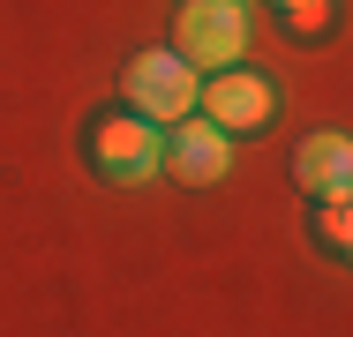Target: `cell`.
<instances>
[{"instance_id":"9","label":"cell","mask_w":353,"mask_h":337,"mask_svg":"<svg viewBox=\"0 0 353 337\" xmlns=\"http://www.w3.org/2000/svg\"><path fill=\"white\" fill-rule=\"evenodd\" d=\"M279 8H293V0H279Z\"/></svg>"},{"instance_id":"7","label":"cell","mask_w":353,"mask_h":337,"mask_svg":"<svg viewBox=\"0 0 353 337\" xmlns=\"http://www.w3.org/2000/svg\"><path fill=\"white\" fill-rule=\"evenodd\" d=\"M316 240H323L331 255H346V263H353V195L316 202Z\"/></svg>"},{"instance_id":"8","label":"cell","mask_w":353,"mask_h":337,"mask_svg":"<svg viewBox=\"0 0 353 337\" xmlns=\"http://www.w3.org/2000/svg\"><path fill=\"white\" fill-rule=\"evenodd\" d=\"M285 23H293V30H323V23H331V8H323V0H293V8H285Z\"/></svg>"},{"instance_id":"4","label":"cell","mask_w":353,"mask_h":337,"mask_svg":"<svg viewBox=\"0 0 353 337\" xmlns=\"http://www.w3.org/2000/svg\"><path fill=\"white\" fill-rule=\"evenodd\" d=\"M196 105H203L225 135H263L279 120V90H271V75H256V67H218Z\"/></svg>"},{"instance_id":"1","label":"cell","mask_w":353,"mask_h":337,"mask_svg":"<svg viewBox=\"0 0 353 337\" xmlns=\"http://www.w3.org/2000/svg\"><path fill=\"white\" fill-rule=\"evenodd\" d=\"M90 165H98V180H113V188L158 180V173H165V135H158V120H143V113L98 120V128H90Z\"/></svg>"},{"instance_id":"2","label":"cell","mask_w":353,"mask_h":337,"mask_svg":"<svg viewBox=\"0 0 353 337\" xmlns=\"http://www.w3.org/2000/svg\"><path fill=\"white\" fill-rule=\"evenodd\" d=\"M248 0H181V61L188 67H241L248 53Z\"/></svg>"},{"instance_id":"3","label":"cell","mask_w":353,"mask_h":337,"mask_svg":"<svg viewBox=\"0 0 353 337\" xmlns=\"http://www.w3.org/2000/svg\"><path fill=\"white\" fill-rule=\"evenodd\" d=\"M121 90H128V113H143V120H188L196 98H203L196 67L181 53H136L128 75H121Z\"/></svg>"},{"instance_id":"6","label":"cell","mask_w":353,"mask_h":337,"mask_svg":"<svg viewBox=\"0 0 353 337\" xmlns=\"http://www.w3.org/2000/svg\"><path fill=\"white\" fill-rule=\"evenodd\" d=\"M293 180H301V195H316V202L353 195V135H339V128L301 135V150H293Z\"/></svg>"},{"instance_id":"5","label":"cell","mask_w":353,"mask_h":337,"mask_svg":"<svg viewBox=\"0 0 353 337\" xmlns=\"http://www.w3.org/2000/svg\"><path fill=\"white\" fill-rule=\"evenodd\" d=\"M165 165L188 180V188H211V180H225V165H233V135L218 128V120H173V135H165Z\"/></svg>"}]
</instances>
